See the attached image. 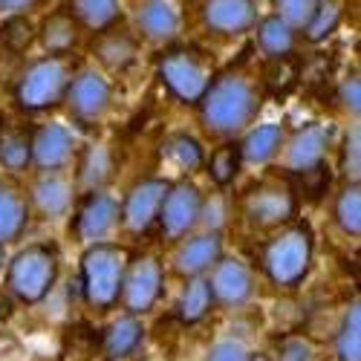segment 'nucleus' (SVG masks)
<instances>
[{
	"label": "nucleus",
	"instance_id": "obj_1",
	"mask_svg": "<svg viewBox=\"0 0 361 361\" xmlns=\"http://www.w3.org/2000/svg\"><path fill=\"white\" fill-rule=\"evenodd\" d=\"M202 122L214 133L243 130L260 110V90L240 73H226L212 78L208 90L200 99Z\"/></svg>",
	"mask_w": 361,
	"mask_h": 361
},
{
	"label": "nucleus",
	"instance_id": "obj_2",
	"mask_svg": "<svg viewBox=\"0 0 361 361\" xmlns=\"http://www.w3.org/2000/svg\"><path fill=\"white\" fill-rule=\"evenodd\" d=\"M128 260L130 255L122 246H113V243H93L84 252L81 278H84V295L90 304L99 310H107L116 304Z\"/></svg>",
	"mask_w": 361,
	"mask_h": 361
},
{
	"label": "nucleus",
	"instance_id": "obj_3",
	"mask_svg": "<svg viewBox=\"0 0 361 361\" xmlns=\"http://www.w3.org/2000/svg\"><path fill=\"white\" fill-rule=\"evenodd\" d=\"M312 260V240L307 226H295L272 237L260 252V263L266 275L278 286H298L304 281Z\"/></svg>",
	"mask_w": 361,
	"mask_h": 361
},
{
	"label": "nucleus",
	"instance_id": "obj_4",
	"mask_svg": "<svg viewBox=\"0 0 361 361\" xmlns=\"http://www.w3.org/2000/svg\"><path fill=\"white\" fill-rule=\"evenodd\" d=\"M73 81V61L67 52H52L44 61H35L29 67L15 90L18 104L26 110H44L61 102L67 93V84Z\"/></svg>",
	"mask_w": 361,
	"mask_h": 361
},
{
	"label": "nucleus",
	"instance_id": "obj_5",
	"mask_svg": "<svg viewBox=\"0 0 361 361\" xmlns=\"http://www.w3.org/2000/svg\"><path fill=\"white\" fill-rule=\"evenodd\" d=\"M159 75L176 99L200 102L214 78V64L200 49H171L159 61Z\"/></svg>",
	"mask_w": 361,
	"mask_h": 361
},
{
	"label": "nucleus",
	"instance_id": "obj_6",
	"mask_svg": "<svg viewBox=\"0 0 361 361\" xmlns=\"http://www.w3.org/2000/svg\"><path fill=\"white\" fill-rule=\"evenodd\" d=\"M55 272H58L55 252L49 246H29L26 252H20L12 260L9 272H6V283L20 300L35 304V300H41L52 289Z\"/></svg>",
	"mask_w": 361,
	"mask_h": 361
},
{
	"label": "nucleus",
	"instance_id": "obj_7",
	"mask_svg": "<svg viewBox=\"0 0 361 361\" xmlns=\"http://www.w3.org/2000/svg\"><path fill=\"white\" fill-rule=\"evenodd\" d=\"M243 214L257 228H275L295 217V191L281 183H260L243 194Z\"/></svg>",
	"mask_w": 361,
	"mask_h": 361
},
{
	"label": "nucleus",
	"instance_id": "obj_8",
	"mask_svg": "<svg viewBox=\"0 0 361 361\" xmlns=\"http://www.w3.org/2000/svg\"><path fill=\"white\" fill-rule=\"evenodd\" d=\"M162 292V266L157 257H136L133 263L128 260L125 278H122V289L118 298L130 315H142L157 304V298Z\"/></svg>",
	"mask_w": 361,
	"mask_h": 361
},
{
	"label": "nucleus",
	"instance_id": "obj_9",
	"mask_svg": "<svg viewBox=\"0 0 361 361\" xmlns=\"http://www.w3.org/2000/svg\"><path fill=\"white\" fill-rule=\"evenodd\" d=\"M202 217V197L191 183H179V185H168V194L159 205V226L162 234L168 240H179L185 237L188 228Z\"/></svg>",
	"mask_w": 361,
	"mask_h": 361
},
{
	"label": "nucleus",
	"instance_id": "obj_10",
	"mask_svg": "<svg viewBox=\"0 0 361 361\" xmlns=\"http://www.w3.org/2000/svg\"><path fill=\"white\" fill-rule=\"evenodd\" d=\"M165 194H168L165 179H142L139 185H133L125 205H122V214H118L125 228L128 231H147L159 214V205H162Z\"/></svg>",
	"mask_w": 361,
	"mask_h": 361
},
{
	"label": "nucleus",
	"instance_id": "obj_11",
	"mask_svg": "<svg viewBox=\"0 0 361 361\" xmlns=\"http://www.w3.org/2000/svg\"><path fill=\"white\" fill-rule=\"evenodd\" d=\"M64 96L73 116H78L81 122H93V118L104 116V110L110 107V84L99 73L84 70L67 84Z\"/></svg>",
	"mask_w": 361,
	"mask_h": 361
},
{
	"label": "nucleus",
	"instance_id": "obj_12",
	"mask_svg": "<svg viewBox=\"0 0 361 361\" xmlns=\"http://www.w3.org/2000/svg\"><path fill=\"white\" fill-rule=\"evenodd\" d=\"M116 223H118V202L107 194H87V200L75 212L73 231L78 240L99 243V240H104L116 228Z\"/></svg>",
	"mask_w": 361,
	"mask_h": 361
},
{
	"label": "nucleus",
	"instance_id": "obj_13",
	"mask_svg": "<svg viewBox=\"0 0 361 361\" xmlns=\"http://www.w3.org/2000/svg\"><path fill=\"white\" fill-rule=\"evenodd\" d=\"M212 286V295L223 304H243V300L252 298L255 292V281H252V272L243 260H217L214 263V275L208 281Z\"/></svg>",
	"mask_w": 361,
	"mask_h": 361
},
{
	"label": "nucleus",
	"instance_id": "obj_14",
	"mask_svg": "<svg viewBox=\"0 0 361 361\" xmlns=\"http://www.w3.org/2000/svg\"><path fill=\"white\" fill-rule=\"evenodd\" d=\"M75 157V136L61 125H47L32 136V159L44 171L64 168Z\"/></svg>",
	"mask_w": 361,
	"mask_h": 361
},
{
	"label": "nucleus",
	"instance_id": "obj_15",
	"mask_svg": "<svg viewBox=\"0 0 361 361\" xmlns=\"http://www.w3.org/2000/svg\"><path fill=\"white\" fill-rule=\"evenodd\" d=\"M202 18L214 32L237 35L255 23V6L252 0H202Z\"/></svg>",
	"mask_w": 361,
	"mask_h": 361
},
{
	"label": "nucleus",
	"instance_id": "obj_16",
	"mask_svg": "<svg viewBox=\"0 0 361 361\" xmlns=\"http://www.w3.org/2000/svg\"><path fill=\"white\" fill-rule=\"evenodd\" d=\"M220 260V237L212 234H197L179 243V249L173 252V269L179 275H200L205 269H212Z\"/></svg>",
	"mask_w": 361,
	"mask_h": 361
},
{
	"label": "nucleus",
	"instance_id": "obj_17",
	"mask_svg": "<svg viewBox=\"0 0 361 361\" xmlns=\"http://www.w3.org/2000/svg\"><path fill=\"white\" fill-rule=\"evenodd\" d=\"M326 145H329V128L324 125H307L304 130H298L295 139L289 142V154H286L289 171H304L324 162Z\"/></svg>",
	"mask_w": 361,
	"mask_h": 361
},
{
	"label": "nucleus",
	"instance_id": "obj_18",
	"mask_svg": "<svg viewBox=\"0 0 361 361\" xmlns=\"http://www.w3.org/2000/svg\"><path fill=\"white\" fill-rule=\"evenodd\" d=\"M26 197L23 191L9 183V179H0V243H9V240L20 237L23 226H26Z\"/></svg>",
	"mask_w": 361,
	"mask_h": 361
},
{
	"label": "nucleus",
	"instance_id": "obj_19",
	"mask_svg": "<svg viewBox=\"0 0 361 361\" xmlns=\"http://www.w3.org/2000/svg\"><path fill=\"white\" fill-rule=\"evenodd\" d=\"M139 29L147 38H171L179 29V12L173 9L171 0H145L139 6Z\"/></svg>",
	"mask_w": 361,
	"mask_h": 361
},
{
	"label": "nucleus",
	"instance_id": "obj_20",
	"mask_svg": "<svg viewBox=\"0 0 361 361\" xmlns=\"http://www.w3.org/2000/svg\"><path fill=\"white\" fill-rule=\"evenodd\" d=\"M142 333H145V329H142V324L133 315H125V318L113 321L107 326V333H104V341H102L104 355L107 358H125V355H130L139 347Z\"/></svg>",
	"mask_w": 361,
	"mask_h": 361
},
{
	"label": "nucleus",
	"instance_id": "obj_21",
	"mask_svg": "<svg viewBox=\"0 0 361 361\" xmlns=\"http://www.w3.org/2000/svg\"><path fill=\"white\" fill-rule=\"evenodd\" d=\"M96 55L99 61L110 70H125L133 58H136V41L133 35L122 32V29H110V32H102V38L96 41Z\"/></svg>",
	"mask_w": 361,
	"mask_h": 361
},
{
	"label": "nucleus",
	"instance_id": "obj_22",
	"mask_svg": "<svg viewBox=\"0 0 361 361\" xmlns=\"http://www.w3.org/2000/svg\"><path fill=\"white\" fill-rule=\"evenodd\" d=\"M32 200L38 202V208L44 214H64L73 202V185L58 173L44 176L32 188Z\"/></svg>",
	"mask_w": 361,
	"mask_h": 361
},
{
	"label": "nucleus",
	"instance_id": "obj_23",
	"mask_svg": "<svg viewBox=\"0 0 361 361\" xmlns=\"http://www.w3.org/2000/svg\"><path fill=\"white\" fill-rule=\"evenodd\" d=\"M0 162L9 171H23L32 162V136H29V130L4 125V130H0Z\"/></svg>",
	"mask_w": 361,
	"mask_h": 361
},
{
	"label": "nucleus",
	"instance_id": "obj_24",
	"mask_svg": "<svg viewBox=\"0 0 361 361\" xmlns=\"http://www.w3.org/2000/svg\"><path fill=\"white\" fill-rule=\"evenodd\" d=\"M214 304V295H212V286H208V281L202 278H191L183 298L176 300V318L183 321V324H197L200 318L208 315V310H212Z\"/></svg>",
	"mask_w": 361,
	"mask_h": 361
},
{
	"label": "nucleus",
	"instance_id": "obj_25",
	"mask_svg": "<svg viewBox=\"0 0 361 361\" xmlns=\"http://www.w3.org/2000/svg\"><path fill=\"white\" fill-rule=\"evenodd\" d=\"M281 142H283V130L278 125H260L243 139V145H240V159L266 162L278 154Z\"/></svg>",
	"mask_w": 361,
	"mask_h": 361
},
{
	"label": "nucleus",
	"instance_id": "obj_26",
	"mask_svg": "<svg viewBox=\"0 0 361 361\" xmlns=\"http://www.w3.org/2000/svg\"><path fill=\"white\" fill-rule=\"evenodd\" d=\"M257 44H260L263 52H269L272 58L289 55L292 47H295V32H292L289 23H283L278 15H272V18L260 20V26H257Z\"/></svg>",
	"mask_w": 361,
	"mask_h": 361
},
{
	"label": "nucleus",
	"instance_id": "obj_27",
	"mask_svg": "<svg viewBox=\"0 0 361 361\" xmlns=\"http://www.w3.org/2000/svg\"><path fill=\"white\" fill-rule=\"evenodd\" d=\"M336 353L338 361H361V312L358 300H353V307L347 310L338 336H336Z\"/></svg>",
	"mask_w": 361,
	"mask_h": 361
},
{
	"label": "nucleus",
	"instance_id": "obj_28",
	"mask_svg": "<svg viewBox=\"0 0 361 361\" xmlns=\"http://www.w3.org/2000/svg\"><path fill=\"white\" fill-rule=\"evenodd\" d=\"M41 38H44V47H47L49 52H67V49L75 44V38H78V32H75V18H73L70 12H55V15H49V18L44 20Z\"/></svg>",
	"mask_w": 361,
	"mask_h": 361
},
{
	"label": "nucleus",
	"instance_id": "obj_29",
	"mask_svg": "<svg viewBox=\"0 0 361 361\" xmlns=\"http://www.w3.org/2000/svg\"><path fill=\"white\" fill-rule=\"evenodd\" d=\"M329 183H333V176H329V168L324 162L312 165V168H304V171H292V191L307 197V200H321L329 188Z\"/></svg>",
	"mask_w": 361,
	"mask_h": 361
},
{
	"label": "nucleus",
	"instance_id": "obj_30",
	"mask_svg": "<svg viewBox=\"0 0 361 361\" xmlns=\"http://www.w3.org/2000/svg\"><path fill=\"white\" fill-rule=\"evenodd\" d=\"M336 220H338V226L347 234L358 237V231H361V188H358V183H350L338 194V200H336Z\"/></svg>",
	"mask_w": 361,
	"mask_h": 361
},
{
	"label": "nucleus",
	"instance_id": "obj_31",
	"mask_svg": "<svg viewBox=\"0 0 361 361\" xmlns=\"http://www.w3.org/2000/svg\"><path fill=\"white\" fill-rule=\"evenodd\" d=\"M162 154L176 165V168H183V171H194L202 165V147L197 145V139L191 136H171L162 147Z\"/></svg>",
	"mask_w": 361,
	"mask_h": 361
},
{
	"label": "nucleus",
	"instance_id": "obj_32",
	"mask_svg": "<svg viewBox=\"0 0 361 361\" xmlns=\"http://www.w3.org/2000/svg\"><path fill=\"white\" fill-rule=\"evenodd\" d=\"M266 78V87L272 90V96H286L289 90L298 84V61H292L289 55H278V58H272V64L266 67V73H263Z\"/></svg>",
	"mask_w": 361,
	"mask_h": 361
},
{
	"label": "nucleus",
	"instance_id": "obj_33",
	"mask_svg": "<svg viewBox=\"0 0 361 361\" xmlns=\"http://www.w3.org/2000/svg\"><path fill=\"white\" fill-rule=\"evenodd\" d=\"M237 168H240V145L237 142H226L223 147L214 150L212 159H208V173H212L217 185H228Z\"/></svg>",
	"mask_w": 361,
	"mask_h": 361
},
{
	"label": "nucleus",
	"instance_id": "obj_34",
	"mask_svg": "<svg viewBox=\"0 0 361 361\" xmlns=\"http://www.w3.org/2000/svg\"><path fill=\"white\" fill-rule=\"evenodd\" d=\"M73 6L78 20H84L90 29H107L118 15L116 0H73Z\"/></svg>",
	"mask_w": 361,
	"mask_h": 361
},
{
	"label": "nucleus",
	"instance_id": "obj_35",
	"mask_svg": "<svg viewBox=\"0 0 361 361\" xmlns=\"http://www.w3.org/2000/svg\"><path fill=\"white\" fill-rule=\"evenodd\" d=\"M110 168H113V162H110V150L107 147H102V145H96V147H90L87 154H84V159H81V183L84 185H102L104 179L110 176Z\"/></svg>",
	"mask_w": 361,
	"mask_h": 361
},
{
	"label": "nucleus",
	"instance_id": "obj_36",
	"mask_svg": "<svg viewBox=\"0 0 361 361\" xmlns=\"http://www.w3.org/2000/svg\"><path fill=\"white\" fill-rule=\"evenodd\" d=\"M318 4L321 0H275V9L283 23H289L292 29H304L312 20Z\"/></svg>",
	"mask_w": 361,
	"mask_h": 361
},
{
	"label": "nucleus",
	"instance_id": "obj_37",
	"mask_svg": "<svg viewBox=\"0 0 361 361\" xmlns=\"http://www.w3.org/2000/svg\"><path fill=\"white\" fill-rule=\"evenodd\" d=\"M338 18H341V12H338L336 4H318L312 20L304 26V29H307V38H310V41H324V38L338 26Z\"/></svg>",
	"mask_w": 361,
	"mask_h": 361
},
{
	"label": "nucleus",
	"instance_id": "obj_38",
	"mask_svg": "<svg viewBox=\"0 0 361 361\" xmlns=\"http://www.w3.org/2000/svg\"><path fill=\"white\" fill-rule=\"evenodd\" d=\"M341 168H344V176L358 183L361 176V130L353 128L344 139V157H341Z\"/></svg>",
	"mask_w": 361,
	"mask_h": 361
},
{
	"label": "nucleus",
	"instance_id": "obj_39",
	"mask_svg": "<svg viewBox=\"0 0 361 361\" xmlns=\"http://www.w3.org/2000/svg\"><path fill=\"white\" fill-rule=\"evenodd\" d=\"M278 361H315V347L304 336H289L278 344Z\"/></svg>",
	"mask_w": 361,
	"mask_h": 361
},
{
	"label": "nucleus",
	"instance_id": "obj_40",
	"mask_svg": "<svg viewBox=\"0 0 361 361\" xmlns=\"http://www.w3.org/2000/svg\"><path fill=\"white\" fill-rule=\"evenodd\" d=\"M4 41L12 49H26L29 44H32V23H29L26 18H12L4 26Z\"/></svg>",
	"mask_w": 361,
	"mask_h": 361
},
{
	"label": "nucleus",
	"instance_id": "obj_41",
	"mask_svg": "<svg viewBox=\"0 0 361 361\" xmlns=\"http://www.w3.org/2000/svg\"><path fill=\"white\" fill-rule=\"evenodd\" d=\"M205 361H249V350L240 341H217Z\"/></svg>",
	"mask_w": 361,
	"mask_h": 361
},
{
	"label": "nucleus",
	"instance_id": "obj_42",
	"mask_svg": "<svg viewBox=\"0 0 361 361\" xmlns=\"http://www.w3.org/2000/svg\"><path fill=\"white\" fill-rule=\"evenodd\" d=\"M341 102H344L347 110L358 113V107H361V81H358V75H353L341 84Z\"/></svg>",
	"mask_w": 361,
	"mask_h": 361
},
{
	"label": "nucleus",
	"instance_id": "obj_43",
	"mask_svg": "<svg viewBox=\"0 0 361 361\" xmlns=\"http://www.w3.org/2000/svg\"><path fill=\"white\" fill-rule=\"evenodd\" d=\"M32 0H0V9H6V12H18L23 6H29Z\"/></svg>",
	"mask_w": 361,
	"mask_h": 361
},
{
	"label": "nucleus",
	"instance_id": "obj_44",
	"mask_svg": "<svg viewBox=\"0 0 361 361\" xmlns=\"http://www.w3.org/2000/svg\"><path fill=\"white\" fill-rule=\"evenodd\" d=\"M9 315H12V300H9L4 292H0V321L9 318Z\"/></svg>",
	"mask_w": 361,
	"mask_h": 361
},
{
	"label": "nucleus",
	"instance_id": "obj_45",
	"mask_svg": "<svg viewBox=\"0 0 361 361\" xmlns=\"http://www.w3.org/2000/svg\"><path fill=\"white\" fill-rule=\"evenodd\" d=\"M0 263H4V249H0Z\"/></svg>",
	"mask_w": 361,
	"mask_h": 361
}]
</instances>
